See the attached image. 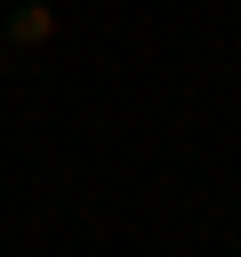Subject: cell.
I'll list each match as a JSON object with an SVG mask.
<instances>
[{
  "instance_id": "1",
  "label": "cell",
  "mask_w": 241,
  "mask_h": 257,
  "mask_svg": "<svg viewBox=\"0 0 241 257\" xmlns=\"http://www.w3.org/2000/svg\"><path fill=\"white\" fill-rule=\"evenodd\" d=\"M0 32H8V48H40V40L56 32V0H16V8L0 16Z\"/></svg>"
},
{
  "instance_id": "2",
  "label": "cell",
  "mask_w": 241,
  "mask_h": 257,
  "mask_svg": "<svg viewBox=\"0 0 241 257\" xmlns=\"http://www.w3.org/2000/svg\"><path fill=\"white\" fill-rule=\"evenodd\" d=\"M0 72H8V32H0Z\"/></svg>"
},
{
  "instance_id": "3",
  "label": "cell",
  "mask_w": 241,
  "mask_h": 257,
  "mask_svg": "<svg viewBox=\"0 0 241 257\" xmlns=\"http://www.w3.org/2000/svg\"><path fill=\"white\" fill-rule=\"evenodd\" d=\"M233 249H241V225H233Z\"/></svg>"
}]
</instances>
